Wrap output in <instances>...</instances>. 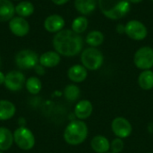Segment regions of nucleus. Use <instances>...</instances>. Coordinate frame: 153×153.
Masks as SVG:
<instances>
[{
    "label": "nucleus",
    "instance_id": "3",
    "mask_svg": "<svg viewBox=\"0 0 153 153\" xmlns=\"http://www.w3.org/2000/svg\"><path fill=\"white\" fill-rule=\"evenodd\" d=\"M89 129L82 120H74L70 122L64 132V139L69 145L76 146L84 143L88 137Z\"/></svg>",
    "mask_w": 153,
    "mask_h": 153
},
{
    "label": "nucleus",
    "instance_id": "1",
    "mask_svg": "<svg viewBox=\"0 0 153 153\" xmlns=\"http://www.w3.org/2000/svg\"><path fill=\"white\" fill-rule=\"evenodd\" d=\"M52 45L60 56L73 57L83 50V39L71 29H64L54 35Z\"/></svg>",
    "mask_w": 153,
    "mask_h": 153
},
{
    "label": "nucleus",
    "instance_id": "18",
    "mask_svg": "<svg viewBox=\"0 0 153 153\" xmlns=\"http://www.w3.org/2000/svg\"><path fill=\"white\" fill-rule=\"evenodd\" d=\"M15 14V5L11 0H0V22H9Z\"/></svg>",
    "mask_w": 153,
    "mask_h": 153
},
{
    "label": "nucleus",
    "instance_id": "4",
    "mask_svg": "<svg viewBox=\"0 0 153 153\" xmlns=\"http://www.w3.org/2000/svg\"><path fill=\"white\" fill-rule=\"evenodd\" d=\"M81 63L87 70L97 71L103 65V53L98 48L89 47L82 51Z\"/></svg>",
    "mask_w": 153,
    "mask_h": 153
},
{
    "label": "nucleus",
    "instance_id": "23",
    "mask_svg": "<svg viewBox=\"0 0 153 153\" xmlns=\"http://www.w3.org/2000/svg\"><path fill=\"white\" fill-rule=\"evenodd\" d=\"M105 36L100 30H91L86 35L85 38V42L89 45V47L92 48H99L103 44Z\"/></svg>",
    "mask_w": 153,
    "mask_h": 153
},
{
    "label": "nucleus",
    "instance_id": "14",
    "mask_svg": "<svg viewBox=\"0 0 153 153\" xmlns=\"http://www.w3.org/2000/svg\"><path fill=\"white\" fill-rule=\"evenodd\" d=\"M61 62V56L56 51H47L39 56V64L45 68H53L57 66Z\"/></svg>",
    "mask_w": 153,
    "mask_h": 153
},
{
    "label": "nucleus",
    "instance_id": "21",
    "mask_svg": "<svg viewBox=\"0 0 153 153\" xmlns=\"http://www.w3.org/2000/svg\"><path fill=\"white\" fill-rule=\"evenodd\" d=\"M35 12V6L30 1L23 0L15 5V13L18 16L27 18L31 16Z\"/></svg>",
    "mask_w": 153,
    "mask_h": 153
},
{
    "label": "nucleus",
    "instance_id": "29",
    "mask_svg": "<svg viewBox=\"0 0 153 153\" xmlns=\"http://www.w3.org/2000/svg\"><path fill=\"white\" fill-rule=\"evenodd\" d=\"M116 31L118 33V34H125L126 32V27H125V24L123 23H118L116 27Z\"/></svg>",
    "mask_w": 153,
    "mask_h": 153
},
{
    "label": "nucleus",
    "instance_id": "28",
    "mask_svg": "<svg viewBox=\"0 0 153 153\" xmlns=\"http://www.w3.org/2000/svg\"><path fill=\"white\" fill-rule=\"evenodd\" d=\"M35 73L39 75H44L46 74V68L44 66H42L40 64H38L35 67H34Z\"/></svg>",
    "mask_w": 153,
    "mask_h": 153
},
{
    "label": "nucleus",
    "instance_id": "36",
    "mask_svg": "<svg viewBox=\"0 0 153 153\" xmlns=\"http://www.w3.org/2000/svg\"><path fill=\"white\" fill-rule=\"evenodd\" d=\"M11 1H18V0H11Z\"/></svg>",
    "mask_w": 153,
    "mask_h": 153
},
{
    "label": "nucleus",
    "instance_id": "19",
    "mask_svg": "<svg viewBox=\"0 0 153 153\" xmlns=\"http://www.w3.org/2000/svg\"><path fill=\"white\" fill-rule=\"evenodd\" d=\"M16 112L15 106L9 100H0V121H6L11 119Z\"/></svg>",
    "mask_w": 153,
    "mask_h": 153
},
{
    "label": "nucleus",
    "instance_id": "22",
    "mask_svg": "<svg viewBox=\"0 0 153 153\" xmlns=\"http://www.w3.org/2000/svg\"><path fill=\"white\" fill-rule=\"evenodd\" d=\"M13 134L6 127H0V152L7 151L13 143Z\"/></svg>",
    "mask_w": 153,
    "mask_h": 153
},
{
    "label": "nucleus",
    "instance_id": "26",
    "mask_svg": "<svg viewBox=\"0 0 153 153\" xmlns=\"http://www.w3.org/2000/svg\"><path fill=\"white\" fill-rule=\"evenodd\" d=\"M25 85H26L27 91L30 94H33V95L39 93V91L42 89V82L39 80V78L36 76H31L28 78V80L25 82Z\"/></svg>",
    "mask_w": 153,
    "mask_h": 153
},
{
    "label": "nucleus",
    "instance_id": "40",
    "mask_svg": "<svg viewBox=\"0 0 153 153\" xmlns=\"http://www.w3.org/2000/svg\"><path fill=\"white\" fill-rule=\"evenodd\" d=\"M152 71H153V67H152Z\"/></svg>",
    "mask_w": 153,
    "mask_h": 153
},
{
    "label": "nucleus",
    "instance_id": "32",
    "mask_svg": "<svg viewBox=\"0 0 153 153\" xmlns=\"http://www.w3.org/2000/svg\"><path fill=\"white\" fill-rule=\"evenodd\" d=\"M144 0H129V2L131 4H139V3H142L143 2Z\"/></svg>",
    "mask_w": 153,
    "mask_h": 153
},
{
    "label": "nucleus",
    "instance_id": "17",
    "mask_svg": "<svg viewBox=\"0 0 153 153\" xmlns=\"http://www.w3.org/2000/svg\"><path fill=\"white\" fill-rule=\"evenodd\" d=\"M91 147L96 153H107L110 150V142L103 135H96L91 141Z\"/></svg>",
    "mask_w": 153,
    "mask_h": 153
},
{
    "label": "nucleus",
    "instance_id": "5",
    "mask_svg": "<svg viewBox=\"0 0 153 153\" xmlns=\"http://www.w3.org/2000/svg\"><path fill=\"white\" fill-rule=\"evenodd\" d=\"M134 65L142 70H151L153 67V48L150 46H143L138 48L134 55Z\"/></svg>",
    "mask_w": 153,
    "mask_h": 153
},
{
    "label": "nucleus",
    "instance_id": "8",
    "mask_svg": "<svg viewBox=\"0 0 153 153\" xmlns=\"http://www.w3.org/2000/svg\"><path fill=\"white\" fill-rule=\"evenodd\" d=\"M125 34L133 40H143L148 36V29L146 25L139 20H130L125 24Z\"/></svg>",
    "mask_w": 153,
    "mask_h": 153
},
{
    "label": "nucleus",
    "instance_id": "6",
    "mask_svg": "<svg viewBox=\"0 0 153 153\" xmlns=\"http://www.w3.org/2000/svg\"><path fill=\"white\" fill-rule=\"evenodd\" d=\"M15 144L23 151H29L35 145V136L32 132L25 126H20L13 133Z\"/></svg>",
    "mask_w": 153,
    "mask_h": 153
},
{
    "label": "nucleus",
    "instance_id": "10",
    "mask_svg": "<svg viewBox=\"0 0 153 153\" xmlns=\"http://www.w3.org/2000/svg\"><path fill=\"white\" fill-rule=\"evenodd\" d=\"M8 27L10 31L16 37L23 38L30 32V23L26 18L21 16H13L8 22Z\"/></svg>",
    "mask_w": 153,
    "mask_h": 153
},
{
    "label": "nucleus",
    "instance_id": "13",
    "mask_svg": "<svg viewBox=\"0 0 153 153\" xmlns=\"http://www.w3.org/2000/svg\"><path fill=\"white\" fill-rule=\"evenodd\" d=\"M88 70L82 65H74L67 71V77L74 83H81L87 79Z\"/></svg>",
    "mask_w": 153,
    "mask_h": 153
},
{
    "label": "nucleus",
    "instance_id": "20",
    "mask_svg": "<svg viewBox=\"0 0 153 153\" xmlns=\"http://www.w3.org/2000/svg\"><path fill=\"white\" fill-rule=\"evenodd\" d=\"M139 87L143 91H151L153 89V71L144 70L142 71L137 79Z\"/></svg>",
    "mask_w": 153,
    "mask_h": 153
},
{
    "label": "nucleus",
    "instance_id": "2",
    "mask_svg": "<svg viewBox=\"0 0 153 153\" xmlns=\"http://www.w3.org/2000/svg\"><path fill=\"white\" fill-rule=\"evenodd\" d=\"M129 0H98L101 13L108 19L117 21L124 18L131 10Z\"/></svg>",
    "mask_w": 153,
    "mask_h": 153
},
{
    "label": "nucleus",
    "instance_id": "37",
    "mask_svg": "<svg viewBox=\"0 0 153 153\" xmlns=\"http://www.w3.org/2000/svg\"><path fill=\"white\" fill-rule=\"evenodd\" d=\"M0 153H3V152H0Z\"/></svg>",
    "mask_w": 153,
    "mask_h": 153
},
{
    "label": "nucleus",
    "instance_id": "27",
    "mask_svg": "<svg viewBox=\"0 0 153 153\" xmlns=\"http://www.w3.org/2000/svg\"><path fill=\"white\" fill-rule=\"evenodd\" d=\"M125 148V142L123 139L116 137L110 143V150L114 153H121Z\"/></svg>",
    "mask_w": 153,
    "mask_h": 153
},
{
    "label": "nucleus",
    "instance_id": "15",
    "mask_svg": "<svg viewBox=\"0 0 153 153\" xmlns=\"http://www.w3.org/2000/svg\"><path fill=\"white\" fill-rule=\"evenodd\" d=\"M93 111V106L88 100H80L74 107V115L79 120H85L89 118Z\"/></svg>",
    "mask_w": 153,
    "mask_h": 153
},
{
    "label": "nucleus",
    "instance_id": "39",
    "mask_svg": "<svg viewBox=\"0 0 153 153\" xmlns=\"http://www.w3.org/2000/svg\"><path fill=\"white\" fill-rule=\"evenodd\" d=\"M149 153H153V152H149Z\"/></svg>",
    "mask_w": 153,
    "mask_h": 153
},
{
    "label": "nucleus",
    "instance_id": "9",
    "mask_svg": "<svg viewBox=\"0 0 153 153\" xmlns=\"http://www.w3.org/2000/svg\"><path fill=\"white\" fill-rule=\"evenodd\" d=\"M111 130L117 137L121 139H126L132 134L133 126L130 121L126 117H117L112 120Z\"/></svg>",
    "mask_w": 153,
    "mask_h": 153
},
{
    "label": "nucleus",
    "instance_id": "38",
    "mask_svg": "<svg viewBox=\"0 0 153 153\" xmlns=\"http://www.w3.org/2000/svg\"><path fill=\"white\" fill-rule=\"evenodd\" d=\"M151 1H152V2H153V0H151Z\"/></svg>",
    "mask_w": 153,
    "mask_h": 153
},
{
    "label": "nucleus",
    "instance_id": "16",
    "mask_svg": "<svg viewBox=\"0 0 153 153\" xmlns=\"http://www.w3.org/2000/svg\"><path fill=\"white\" fill-rule=\"evenodd\" d=\"M75 10L81 14L87 16L92 13L98 6V0H74Z\"/></svg>",
    "mask_w": 153,
    "mask_h": 153
},
{
    "label": "nucleus",
    "instance_id": "11",
    "mask_svg": "<svg viewBox=\"0 0 153 153\" xmlns=\"http://www.w3.org/2000/svg\"><path fill=\"white\" fill-rule=\"evenodd\" d=\"M26 82L25 76L21 71L13 70L5 74L4 86L11 91H18L22 89Z\"/></svg>",
    "mask_w": 153,
    "mask_h": 153
},
{
    "label": "nucleus",
    "instance_id": "30",
    "mask_svg": "<svg viewBox=\"0 0 153 153\" xmlns=\"http://www.w3.org/2000/svg\"><path fill=\"white\" fill-rule=\"evenodd\" d=\"M70 0H51V2L53 4H55L56 5H64L66 3H68Z\"/></svg>",
    "mask_w": 153,
    "mask_h": 153
},
{
    "label": "nucleus",
    "instance_id": "12",
    "mask_svg": "<svg viewBox=\"0 0 153 153\" xmlns=\"http://www.w3.org/2000/svg\"><path fill=\"white\" fill-rule=\"evenodd\" d=\"M44 29L49 33H57L64 30L65 25V21L60 14L53 13L46 17L44 20Z\"/></svg>",
    "mask_w": 153,
    "mask_h": 153
},
{
    "label": "nucleus",
    "instance_id": "24",
    "mask_svg": "<svg viewBox=\"0 0 153 153\" xmlns=\"http://www.w3.org/2000/svg\"><path fill=\"white\" fill-rule=\"evenodd\" d=\"M89 27L88 18L84 15H79L75 17L71 24V30L77 34H82L87 30Z\"/></svg>",
    "mask_w": 153,
    "mask_h": 153
},
{
    "label": "nucleus",
    "instance_id": "31",
    "mask_svg": "<svg viewBox=\"0 0 153 153\" xmlns=\"http://www.w3.org/2000/svg\"><path fill=\"white\" fill-rule=\"evenodd\" d=\"M4 80H5V74L0 71V85L4 83Z\"/></svg>",
    "mask_w": 153,
    "mask_h": 153
},
{
    "label": "nucleus",
    "instance_id": "33",
    "mask_svg": "<svg viewBox=\"0 0 153 153\" xmlns=\"http://www.w3.org/2000/svg\"><path fill=\"white\" fill-rule=\"evenodd\" d=\"M18 122H19V124H20V126H21V124H22V126L25 125V120L23 119V118H20L19 120H18Z\"/></svg>",
    "mask_w": 153,
    "mask_h": 153
},
{
    "label": "nucleus",
    "instance_id": "35",
    "mask_svg": "<svg viewBox=\"0 0 153 153\" xmlns=\"http://www.w3.org/2000/svg\"><path fill=\"white\" fill-rule=\"evenodd\" d=\"M0 65H1V57H0Z\"/></svg>",
    "mask_w": 153,
    "mask_h": 153
},
{
    "label": "nucleus",
    "instance_id": "34",
    "mask_svg": "<svg viewBox=\"0 0 153 153\" xmlns=\"http://www.w3.org/2000/svg\"><path fill=\"white\" fill-rule=\"evenodd\" d=\"M107 153H114V152H107Z\"/></svg>",
    "mask_w": 153,
    "mask_h": 153
},
{
    "label": "nucleus",
    "instance_id": "7",
    "mask_svg": "<svg viewBox=\"0 0 153 153\" xmlns=\"http://www.w3.org/2000/svg\"><path fill=\"white\" fill-rule=\"evenodd\" d=\"M39 55L31 49H22L17 52L14 57L16 65L22 70L34 68L39 64Z\"/></svg>",
    "mask_w": 153,
    "mask_h": 153
},
{
    "label": "nucleus",
    "instance_id": "25",
    "mask_svg": "<svg viewBox=\"0 0 153 153\" xmlns=\"http://www.w3.org/2000/svg\"><path fill=\"white\" fill-rule=\"evenodd\" d=\"M81 95L80 88L75 84H68L65 86L64 90V96L65 98L71 102L76 101Z\"/></svg>",
    "mask_w": 153,
    "mask_h": 153
}]
</instances>
